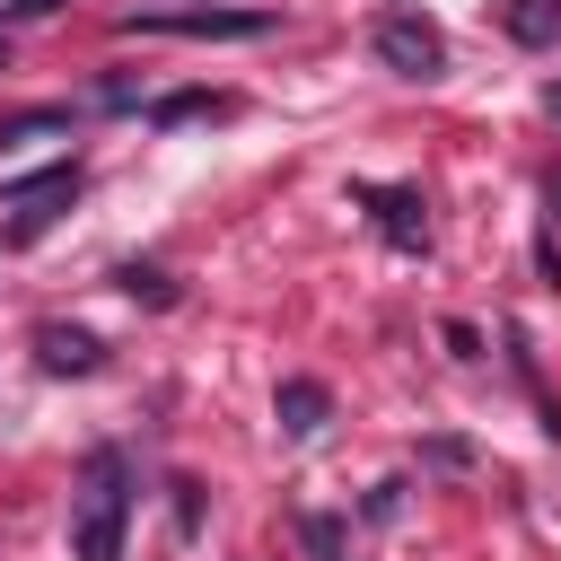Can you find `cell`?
I'll return each mask as SVG.
<instances>
[{
	"instance_id": "15",
	"label": "cell",
	"mask_w": 561,
	"mask_h": 561,
	"mask_svg": "<svg viewBox=\"0 0 561 561\" xmlns=\"http://www.w3.org/2000/svg\"><path fill=\"white\" fill-rule=\"evenodd\" d=\"M543 114H552V123H561V79H552V88H543Z\"/></svg>"
},
{
	"instance_id": "12",
	"label": "cell",
	"mask_w": 561,
	"mask_h": 561,
	"mask_svg": "<svg viewBox=\"0 0 561 561\" xmlns=\"http://www.w3.org/2000/svg\"><path fill=\"white\" fill-rule=\"evenodd\" d=\"M307 543H316V552L333 561V552H342V526H333V517H307Z\"/></svg>"
},
{
	"instance_id": "14",
	"label": "cell",
	"mask_w": 561,
	"mask_h": 561,
	"mask_svg": "<svg viewBox=\"0 0 561 561\" xmlns=\"http://www.w3.org/2000/svg\"><path fill=\"white\" fill-rule=\"evenodd\" d=\"M543 202H552V219H561V167H552V175H543Z\"/></svg>"
},
{
	"instance_id": "10",
	"label": "cell",
	"mask_w": 561,
	"mask_h": 561,
	"mask_svg": "<svg viewBox=\"0 0 561 561\" xmlns=\"http://www.w3.org/2000/svg\"><path fill=\"white\" fill-rule=\"evenodd\" d=\"M35 131H70V105H35V114H9L0 140H35Z\"/></svg>"
},
{
	"instance_id": "5",
	"label": "cell",
	"mask_w": 561,
	"mask_h": 561,
	"mask_svg": "<svg viewBox=\"0 0 561 561\" xmlns=\"http://www.w3.org/2000/svg\"><path fill=\"white\" fill-rule=\"evenodd\" d=\"M368 210H377V228L403 245V254H421L430 245V219H421V193H403V184H351Z\"/></svg>"
},
{
	"instance_id": "6",
	"label": "cell",
	"mask_w": 561,
	"mask_h": 561,
	"mask_svg": "<svg viewBox=\"0 0 561 561\" xmlns=\"http://www.w3.org/2000/svg\"><path fill=\"white\" fill-rule=\"evenodd\" d=\"M35 359H44L53 377H88V368L105 359V342L79 333V324H35Z\"/></svg>"
},
{
	"instance_id": "4",
	"label": "cell",
	"mask_w": 561,
	"mask_h": 561,
	"mask_svg": "<svg viewBox=\"0 0 561 561\" xmlns=\"http://www.w3.org/2000/svg\"><path fill=\"white\" fill-rule=\"evenodd\" d=\"M70 193H79V167H70V158H61V167H44V175H26V184H9V202H18L9 245H35V237H44V219H53Z\"/></svg>"
},
{
	"instance_id": "8",
	"label": "cell",
	"mask_w": 561,
	"mask_h": 561,
	"mask_svg": "<svg viewBox=\"0 0 561 561\" xmlns=\"http://www.w3.org/2000/svg\"><path fill=\"white\" fill-rule=\"evenodd\" d=\"M272 412H280V430H289V438H307V430H324V412H333V394H324L316 377H280V394H272Z\"/></svg>"
},
{
	"instance_id": "2",
	"label": "cell",
	"mask_w": 561,
	"mask_h": 561,
	"mask_svg": "<svg viewBox=\"0 0 561 561\" xmlns=\"http://www.w3.org/2000/svg\"><path fill=\"white\" fill-rule=\"evenodd\" d=\"M368 44H377V61L403 70V79H438V70H447V35H438L421 9H386V18L368 26Z\"/></svg>"
},
{
	"instance_id": "13",
	"label": "cell",
	"mask_w": 561,
	"mask_h": 561,
	"mask_svg": "<svg viewBox=\"0 0 561 561\" xmlns=\"http://www.w3.org/2000/svg\"><path fill=\"white\" fill-rule=\"evenodd\" d=\"M9 9H18V18H53L61 0H9Z\"/></svg>"
},
{
	"instance_id": "11",
	"label": "cell",
	"mask_w": 561,
	"mask_h": 561,
	"mask_svg": "<svg viewBox=\"0 0 561 561\" xmlns=\"http://www.w3.org/2000/svg\"><path fill=\"white\" fill-rule=\"evenodd\" d=\"M114 280H123L131 298H149V307H175V280H167V272H149V263H123Z\"/></svg>"
},
{
	"instance_id": "1",
	"label": "cell",
	"mask_w": 561,
	"mask_h": 561,
	"mask_svg": "<svg viewBox=\"0 0 561 561\" xmlns=\"http://www.w3.org/2000/svg\"><path fill=\"white\" fill-rule=\"evenodd\" d=\"M123 526H131V465L123 447H88L70 491V561H123Z\"/></svg>"
},
{
	"instance_id": "7",
	"label": "cell",
	"mask_w": 561,
	"mask_h": 561,
	"mask_svg": "<svg viewBox=\"0 0 561 561\" xmlns=\"http://www.w3.org/2000/svg\"><path fill=\"white\" fill-rule=\"evenodd\" d=\"M500 35L526 44V53H552L561 44V0H500Z\"/></svg>"
},
{
	"instance_id": "9",
	"label": "cell",
	"mask_w": 561,
	"mask_h": 561,
	"mask_svg": "<svg viewBox=\"0 0 561 561\" xmlns=\"http://www.w3.org/2000/svg\"><path fill=\"white\" fill-rule=\"evenodd\" d=\"M202 114H228V96H210V88H175V96L149 105V123H202Z\"/></svg>"
},
{
	"instance_id": "3",
	"label": "cell",
	"mask_w": 561,
	"mask_h": 561,
	"mask_svg": "<svg viewBox=\"0 0 561 561\" xmlns=\"http://www.w3.org/2000/svg\"><path fill=\"white\" fill-rule=\"evenodd\" d=\"M123 35H272L263 9H131Z\"/></svg>"
}]
</instances>
